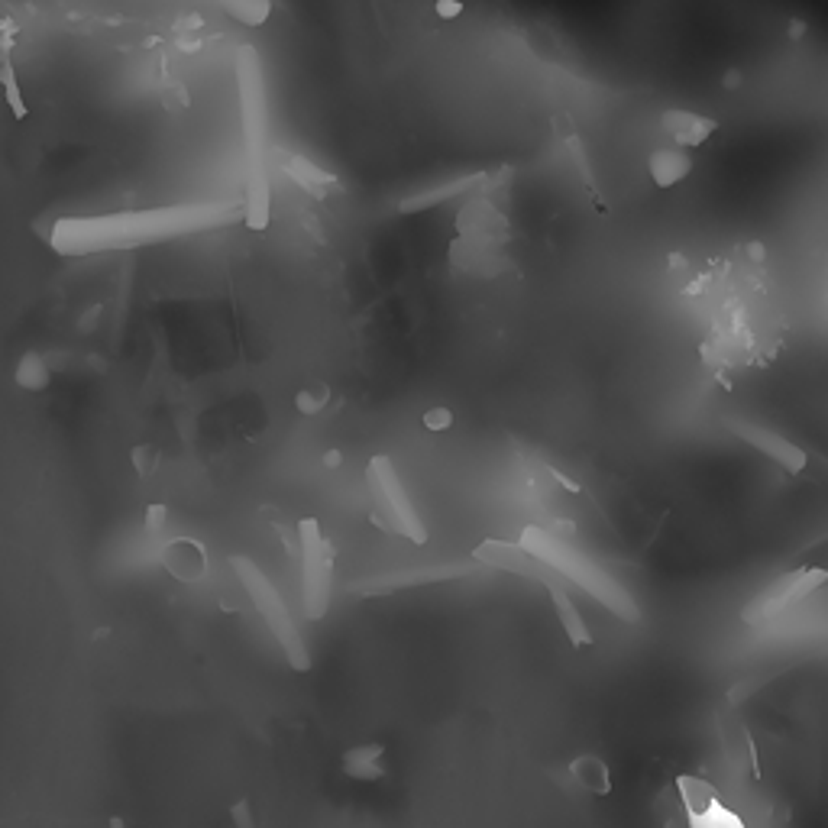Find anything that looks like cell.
I'll use <instances>...</instances> for the list:
<instances>
[{"label":"cell","instance_id":"cell-1","mask_svg":"<svg viewBox=\"0 0 828 828\" xmlns=\"http://www.w3.org/2000/svg\"><path fill=\"white\" fill-rule=\"evenodd\" d=\"M243 217L246 211L237 201H198L101 217H62L49 230V246L59 256L81 259L94 253L140 250V246L195 237V233L230 227Z\"/></svg>","mask_w":828,"mask_h":828},{"label":"cell","instance_id":"cell-2","mask_svg":"<svg viewBox=\"0 0 828 828\" xmlns=\"http://www.w3.org/2000/svg\"><path fill=\"white\" fill-rule=\"evenodd\" d=\"M233 75H237V101H240V127H243V169H246V198H243V224L253 233L269 230L272 220V188L266 169V130H269V104H266V75H262V55L253 46H240L233 52Z\"/></svg>","mask_w":828,"mask_h":828},{"label":"cell","instance_id":"cell-3","mask_svg":"<svg viewBox=\"0 0 828 828\" xmlns=\"http://www.w3.org/2000/svg\"><path fill=\"white\" fill-rule=\"evenodd\" d=\"M518 544L541 563H547L550 570H557L570 586L583 589L586 596H592L602 609H609L615 618L625 621V625H641L644 621L638 599H634L609 570L599 567V563L586 557L583 550H576L567 537L547 531L541 524H528V528L521 531Z\"/></svg>","mask_w":828,"mask_h":828},{"label":"cell","instance_id":"cell-4","mask_svg":"<svg viewBox=\"0 0 828 828\" xmlns=\"http://www.w3.org/2000/svg\"><path fill=\"white\" fill-rule=\"evenodd\" d=\"M227 567L233 570V576L240 579L243 592L250 596L253 609L259 612L262 625L269 628L275 644L282 647L288 667L298 670V673H308L311 664H314V660H311V647L305 644V638H301L295 618H292V612H288V605H285V596H282L279 589H275V583L266 576V570H262L256 560L243 557V554L227 557Z\"/></svg>","mask_w":828,"mask_h":828},{"label":"cell","instance_id":"cell-5","mask_svg":"<svg viewBox=\"0 0 828 828\" xmlns=\"http://www.w3.org/2000/svg\"><path fill=\"white\" fill-rule=\"evenodd\" d=\"M366 489H369V502H372V515L382 524L385 531L395 537H405L408 544L421 547L427 544V528L418 518L411 505V495L405 492V482L398 476V469L389 457H376L366 466Z\"/></svg>","mask_w":828,"mask_h":828},{"label":"cell","instance_id":"cell-6","mask_svg":"<svg viewBox=\"0 0 828 828\" xmlns=\"http://www.w3.org/2000/svg\"><path fill=\"white\" fill-rule=\"evenodd\" d=\"M301 554V612L308 621H321L334 596V544L327 541L317 518L298 521Z\"/></svg>","mask_w":828,"mask_h":828},{"label":"cell","instance_id":"cell-7","mask_svg":"<svg viewBox=\"0 0 828 828\" xmlns=\"http://www.w3.org/2000/svg\"><path fill=\"white\" fill-rule=\"evenodd\" d=\"M828 583L825 570H812V567H793L780 573L774 583L764 586L757 596L741 609V621L744 625H764V621L783 615L786 609H793L806 596H812L816 589H822Z\"/></svg>","mask_w":828,"mask_h":828},{"label":"cell","instance_id":"cell-8","mask_svg":"<svg viewBox=\"0 0 828 828\" xmlns=\"http://www.w3.org/2000/svg\"><path fill=\"white\" fill-rule=\"evenodd\" d=\"M473 563H482L489 570H499L518 579H531L547 589H570V583L557 570H550L534 554H528L518 541H499V537H486L482 544L473 547Z\"/></svg>","mask_w":828,"mask_h":828},{"label":"cell","instance_id":"cell-9","mask_svg":"<svg viewBox=\"0 0 828 828\" xmlns=\"http://www.w3.org/2000/svg\"><path fill=\"white\" fill-rule=\"evenodd\" d=\"M499 178H512V169H499V172H469V175H453V178H444V182H434L427 188H418L411 191L408 198H402L398 204V211L402 214H418V211H427V207H437V204H447L453 198H476V195H486L489 188L502 185Z\"/></svg>","mask_w":828,"mask_h":828},{"label":"cell","instance_id":"cell-10","mask_svg":"<svg viewBox=\"0 0 828 828\" xmlns=\"http://www.w3.org/2000/svg\"><path fill=\"white\" fill-rule=\"evenodd\" d=\"M469 573L473 570H469L466 563H450V567H408V570H389V573L356 579V583L347 586V592L363 596V599H379V596H392V592L447 583V579H460V576H469Z\"/></svg>","mask_w":828,"mask_h":828},{"label":"cell","instance_id":"cell-11","mask_svg":"<svg viewBox=\"0 0 828 828\" xmlns=\"http://www.w3.org/2000/svg\"><path fill=\"white\" fill-rule=\"evenodd\" d=\"M676 793H680L686 809V828H748L738 812H731L715 796V786L702 777H693V774L676 777Z\"/></svg>","mask_w":828,"mask_h":828},{"label":"cell","instance_id":"cell-12","mask_svg":"<svg viewBox=\"0 0 828 828\" xmlns=\"http://www.w3.org/2000/svg\"><path fill=\"white\" fill-rule=\"evenodd\" d=\"M457 237L505 250V243L512 240V220H508L486 195H476V198L463 201V207L457 211Z\"/></svg>","mask_w":828,"mask_h":828},{"label":"cell","instance_id":"cell-13","mask_svg":"<svg viewBox=\"0 0 828 828\" xmlns=\"http://www.w3.org/2000/svg\"><path fill=\"white\" fill-rule=\"evenodd\" d=\"M725 427L731 434H735L738 440H744L748 447H754L757 453H764L767 460H774L780 469H786V473H806V466H809V453L793 444V440H786L783 434L777 431H770V427H761V424H751V421H735V418H728Z\"/></svg>","mask_w":828,"mask_h":828},{"label":"cell","instance_id":"cell-14","mask_svg":"<svg viewBox=\"0 0 828 828\" xmlns=\"http://www.w3.org/2000/svg\"><path fill=\"white\" fill-rule=\"evenodd\" d=\"M450 266L460 275H469V279H499L508 269H512V256L499 246H482L473 240H460L453 237V243L447 246Z\"/></svg>","mask_w":828,"mask_h":828},{"label":"cell","instance_id":"cell-15","mask_svg":"<svg viewBox=\"0 0 828 828\" xmlns=\"http://www.w3.org/2000/svg\"><path fill=\"white\" fill-rule=\"evenodd\" d=\"M159 563L178 583H201L207 570H211L207 550L195 537H172V541H165L159 547Z\"/></svg>","mask_w":828,"mask_h":828},{"label":"cell","instance_id":"cell-16","mask_svg":"<svg viewBox=\"0 0 828 828\" xmlns=\"http://www.w3.org/2000/svg\"><path fill=\"white\" fill-rule=\"evenodd\" d=\"M275 156H279V169H282V175L288 178V182H292L295 188L305 191V195L317 198V201H324L327 195H334V191L343 188L340 178H337L334 172L321 169V165L311 162V159H305V156H298V153H282V149H279Z\"/></svg>","mask_w":828,"mask_h":828},{"label":"cell","instance_id":"cell-17","mask_svg":"<svg viewBox=\"0 0 828 828\" xmlns=\"http://www.w3.org/2000/svg\"><path fill=\"white\" fill-rule=\"evenodd\" d=\"M660 127L673 136V143L680 149H696V146L712 140V133L719 130V120L702 117V114H696V110L670 107V110L660 114Z\"/></svg>","mask_w":828,"mask_h":828},{"label":"cell","instance_id":"cell-18","mask_svg":"<svg viewBox=\"0 0 828 828\" xmlns=\"http://www.w3.org/2000/svg\"><path fill=\"white\" fill-rule=\"evenodd\" d=\"M647 172H651V182L657 188H673L693 172V156H689V149H680V146L654 149L647 156Z\"/></svg>","mask_w":828,"mask_h":828},{"label":"cell","instance_id":"cell-19","mask_svg":"<svg viewBox=\"0 0 828 828\" xmlns=\"http://www.w3.org/2000/svg\"><path fill=\"white\" fill-rule=\"evenodd\" d=\"M570 783H576L579 790H586L592 796H609L612 793L609 764L596 754H579L576 761H570Z\"/></svg>","mask_w":828,"mask_h":828},{"label":"cell","instance_id":"cell-20","mask_svg":"<svg viewBox=\"0 0 828 828\" xmlns=\"http://www.w3.org/2000/svg\"><path fill=\"white\" fill-rule=\"evenodd\" d=\"M719 731H722V748L735 764H748L751 774H757V754H754V741L748 735V728L738 719V715L725 712L719 719Z\"/></svg>","mask_w":828,"mask_h":828},{"label":"cell","instance_id":"cell-21","mask_svg":"<svg viewBox=\"0 0 828 828\" xmlns=\"http://www.w3.org/2000/svg\"><path fill=\"white\" fill-rule=\"evenodd\" d=\"M550 602H554V612L560 618V628L570 638V644L579 647V651H583V647H592V631H589V625L583 621V615H579L570 592L567 589H550Z\"/></svg>","mask_w":828,"mask_h":828},{"label":"cell","instance_id":"cell-22","mask_svg":"<svg viewBox=\"0 0 828 828\" xmlns=\"http://www.w3.org/2000/svg\"><path fill=\"white\" fill-rule=\"evenodd\" d=\"M13 379H17V385H20V389H26V392H43V389H49V382H52V369H49L43 353L30 350V353L20 356Z\"/></svg>","mask_w":828,"mask_h":828},{"label":"cell","instance_id":"cell-23","mask_svg":"<svg viewBox=\"0 0 828 828\" xmlns=\"http://www.w3.org/2000/svg\"><path fill=\"white\" fill-rule=\"evenodd\" d=\"M220 10L243 26H262L272 17V0H233V4H220Z\"/></svg>","mask_w":828,"mask_h":828},{"label":"cell","instance_id":"cell-24","mask_svg":"<svg viewBox=\"0 0 828 828\" xmlns=\"http://www.w3.org/2000/svg\"><path fill=\"white\" fill-rule=\"evenodd\" d=\"M330 405V389L327 382H308L305 389H298L295 395V411L311 418V414H321Z\"/></svg>","mask_w":828,"mask_h":828},{"label":"cell","instance_id":"cell-25","mask_svg":"<svg viewBox=\"0 0 828 828\" xmlns=\"http://www.w3.org/2000/svg\"><path fill=\"white\" fill-rule=\"evenodd\" d=\"M793 567H812V570H825L828 573V534L809 541L799 554L793 557Z\"/></svg>","mask_w":828,"mask_h":828},{"label":"cell","instance_id":"cell-26","mask_svg":"<svg viewBox=\"0 0 828 828\" xmlns=\"http://www.w3.org/2000/svg\"><path fill=\"white\" fill-rule=\"evenodd\" d=\"M385 757V748L379 741H369V744H356L347 754H343V764H379Z\"/></svg>","mask_w":828,"mask_h":828},{"label":"cell","instance_id":"cell-27","mask_svg":"<svg viewBox=\"0 0 828 828\" xmlns=\"http://www.w3.org/2000/svg\"><path fill=\"white\" fill-rule=\"evenodd\" d=\"M4 88H7V98H10V107H13V117L23 120L26 117V107H23V98H20L17 78H13V65H10L7 49H4Z\"/></svg>","mask_w":828,"mask_h":828},{"label":"cell","instance_id":"cell-28","mask_svg":"<svg viewBox=\"0 0 828 828\" xmlns=\"http://www.w3.org/2000/svg\"><path fill=\"white\" fill-rule=\"evenodd\" d=\"M421 424L427 427V431H434V434H440V431H450V427H453V411H450V408H444V405L427 408V411L421 414Z\"/></svg>","mask_w":828,"mask_h":828},{"label":"cell","instance_id":"cell-29","mask_svg":"<svg viewBox=\"0 0 828 828\" xmlns=\"http://www.w3.org/2000/svg\"><path fill=\"white\" fill-rule=\"evenodd\" d=\"M159 460H162V453H159L156 447H136V450H133L136 473H140L143 479L156 473V469H159Z\"/></svg>","mask_w":828,"mask_h":828},{"label":"cell","instance_id":"cell-30","mask_svg":"<svg viewBox=\"0 0 828 828\" xmlns=\"http://www.w3.org/2000/svg\"><path fill=\"white\" fill-rule=\"evenodd\" d=\"M230 822H233V828H256V816H253L250 799H240V803L230 806Z\"/></svg>","mask_w":828,"mask_h":828},{"label":"cell","instance_id":"cell-31","mask_svg":"<svg viewBox=\"0 0 828 828\" xmlns=\"http://www.w3.org/2000/svg\"><path fill=\"white\" fill-rule=\"evenodd\" d=\"M165 521H169V508H165L162 502H156V505L146 508V531H149V534H159V531L165 528Z\"/></svg>","mask_w":828,"mask_h":828},{"label":"cell","instance_id":"cell-32","mask_svg":"<svg viewBox=\"0 0 828 828\" xmlns=\"http://www.w3.org/2000/svg\"><path fill=\"white\" fill-rule=\"evenodd\" d=\"M434 10H437L440 20H457L463 13V4H457V0H437Z\"/></svg>","mask_w":828,"mask_h":828},{"label":"cell","instance_id":"cell-33","mask_svg":"<svg viewBox=\"0 0 828 828\" xmlns=\"http://www.w3.org/2000/svg\"><path fill=\"white\" fill-rule=\"evenodd\" d=\"M340 463H343V453H340V450H327V453H324V466H327V469H337Z\"/></svg>","mask_w":828,"mask_h":828},{"label":"cell","instance_id":"cell-34","mask_svg":"<svg viewBox=\"0 0 828 828\" xmlns=\"http://www.w3.org/2000/svg\"><path fill=\"white\" fill-rule=\"evenodd\" d=\"M741 85V72H728L725 75V88H738Z\"/></svg>","mask_w":828,"mask_h":828},{"label":"cell","instance_id":"cell-35","mask_svg":"<svg viewBox=\"0 0 828 828\" xmlns=\"http://www.w3.org/2000/svg\"><path fill=\"white\" fill-rule=\"evenodd\" d=\"M107 828H127V822H123V816H114L107 822Z\"/></svg>","mask_w":828,"mask_h":828}]
</instances>
